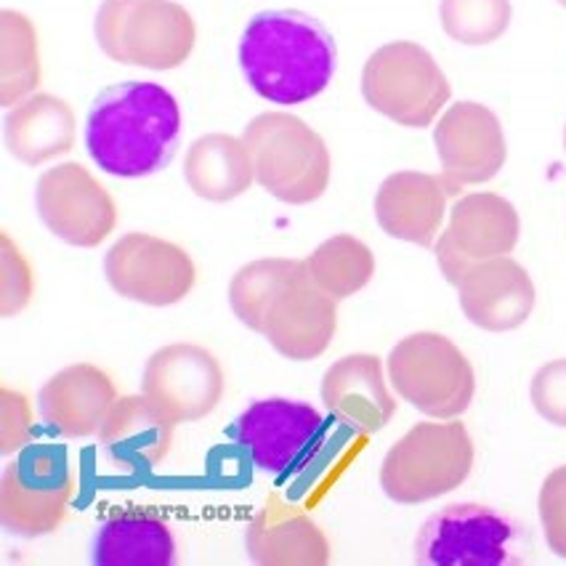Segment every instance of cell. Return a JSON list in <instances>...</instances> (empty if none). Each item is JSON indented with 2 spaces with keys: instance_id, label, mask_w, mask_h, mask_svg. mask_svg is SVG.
Wrapping results in <instances>:
<instances>
[{
  "instance_id": "obj_6",
  "label": "cell",
  "mask_w": 566,
  "mask_h": 566,
  "mask_svg": "<svg viewBox=\"0 0 566 566\" xmlns=\"http://www.w3.org/2000/svg\"><path fill=\"white\" fill-rule=\"evenodd\" d=\"M168 420L149 399H123L102 423V447L120 473L149 471L168 450Z\"/></svg>"
},
{
  "instance_id": "obj_2",
  "label": "cell",
  "mask_w": 566,
  "mask_h": 566,
  "mask_svg": "<svg viewBox=\"0 0 566 566\" xmlns=\"http://www.w3.org/2000/svg\"><path fill=\"white\" fill-rule=\"evenodd\" d=\"M237 59L255 94L280 107H295L331 85L338 51L317 19L301 11H261L242 30Z\"/></svg>"
},
{
  "instance_id": "obj_3",
  "label": "cell",
  "mask_w": 566,
  "mask_h": 566,
  "mask_svg": "<svg viewBox=\"0 0 566 566\" xmlns=\"http://www.w3.org/2000/svg\"><path fill=\"white\" fill-rule=\"evenodd\" d=\"M524 558V530L490 505H450L433 513L415 539V562L423 566H513Z\"/></svg>"
},
{
  "instance_id": "obj_5",
  "label": "cell",
  "mask_w": 566,
  "mask_h": 566,
  "mask_svg": "<svg viewBox=\"0 0 566 566\" xmlns=\"http://www.w3.org/2000/svg\"><path fill=\"white\" fill-rule=\"evenodd\" d=\"M96 566H170L176 564L174 530L149 511H115L91 539Z\"/></svg>"
},
{
  "instance_id": "obj_4",
  "label": "cell",
  "mask_w": 566,
  "mask_h": 566,
  "mask_svg": "<svg viewBox=\"0 0 566 566\" xmlns=\"http://www.w3.org/2000/svg\"><path fill=\"white\" fill-rule=\"evenodd\" d=\"M327 429L325 415L306 401L261 399L234 420L229 433L255 471L285 479L317 458Z\"/></svg>"
},
{
  "instance_id": "obj_1",
  "label": "cell",
  "mask_w": 566,
  "mask_h": 566,
  "mask_svg": "<svg viewBox=\"0 0 566 566\" xmlns=\"http://www.w3.org/2000/svg\"><path fill=\"white\" fill-rule=\"evenodd\" d=\"M181 109L160 83H117L94 98L85 115V153L115 179H144L174 160Z\"/></svg>"
}]
</instances>
